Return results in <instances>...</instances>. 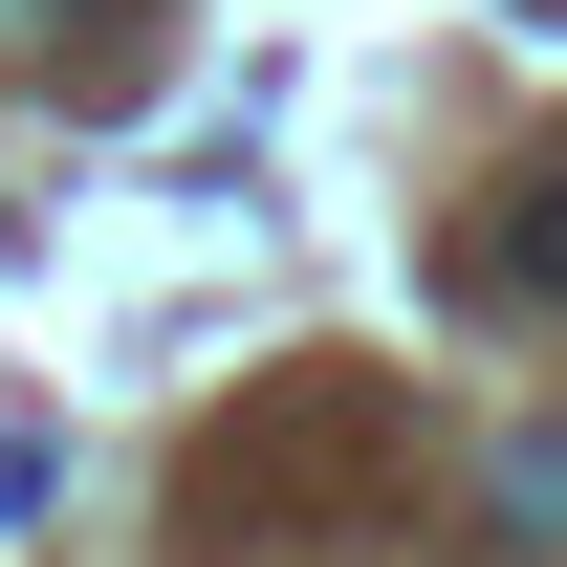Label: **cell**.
I'll return each mask as SVG.
<instances>
[{
  "instance_id": "1",
  "label": "cell",
  "mask_w": 567,
  "mask_h": 567,
  "mask_svg": "<svg viewBox=\"0 0 567 567\" xmlns=\"http://www.w3.org/2000/svg\"><path fill=\"white\" fill-rule=\"evenodd\" d=\"M502 284H567V175H546L524 218H502Z\"/></svg>"
}]
</instances>
